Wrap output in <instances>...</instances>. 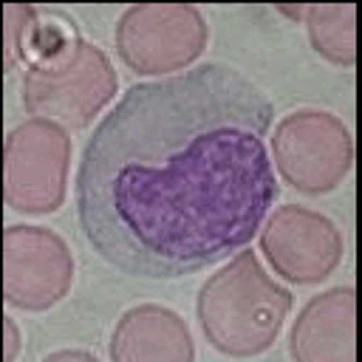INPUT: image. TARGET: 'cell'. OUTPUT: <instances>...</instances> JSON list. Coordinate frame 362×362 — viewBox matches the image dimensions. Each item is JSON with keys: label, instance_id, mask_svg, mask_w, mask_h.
Segmentation results:
<instances>
[{"label": "cell", "instance_id": "7c38bea8", "mask_svg": "<svg viewBox=\"0 0 362 362\" xmlns=\"http://www.w3.org/2000/svg\"><path fill=\"white\" fill-rule=\"evenodd\" d=\"M3 328H6V359H14V354H17V348H20V328H17V322L11 320V317H6L3 320Z\"/></svg>", "mask_w": 362, "mask_h": 362}, {"label": "cell", "instance_id": "30bf717a", "mask_svg": "<svg viewBox=\"0 0 362 362\" xmlns=\"http://www.w3.org/2000/svg\"><path fill=\"white\" fill-rule=\"evenodd\" d=\"M354 305L351 286H337L314 297L291 328V356L297 362H351Z\"/></svg>", "mask_w": 362, "mask_h": 362}, {"label": "cell", "instance_id": "3957f363", "mask_svg": "<svg viewBox=\"0 0 362 362\" xmlns=\"http://www.w3.org/2000/svg\"><path fill=\"white\" fill-rule=\"evenodd\" d=\"M280 175L305 195H322L342 184L354 164V139L339 116L328 110H297L272 136Z\"/></svg>", "mask_w": 362, "mask_h": 362}, {"label": "cell", "instance_id": "9c48e42d", "mask_svg": "<svg viewBox=\"0 0 362 362\" xmlns=\"http://www.w3.org/2000/svg\"><path fill=\"white\" fill-rule=\"evenodd\" d=\"M192 356L187 322L156 303L124 311L110 337V359L116 362H189Z\"/></svg>", "mask_w": 362, "mask_h": 362}, {"label": "cell", "instance_id": "5b68a950", "mask_svg": "<svg viewBox=\"0 0 362 362\" xmlns=\"http://www.w3.org/2000/svg\"><path fill=\"white\" fill-rule=\"evenodd\" d=\"M113 90L116 71L88 40H82L65 59L23 74L25 110L42 119L54 116L76 130L90 124V119L110 102Z\"/></svg>", "mask_w": 362, "mask_h": 362}, {"label": "cell", "instance_id": "7a4b0ae2", "mask_svg": "<svg viewBox=\"0 0 362 362\" xmlns=\"http://www.w3.org/2000/svg\"><path fill=\"white\" fill-rule=\"evenodd\" d=\"M291 303V291L263 272L252 249H243L201 286L195 314L218 354L257 356L274 345Z\"/></svg>", "mask_w": 362, "mask_h": 362}, {"label": "cell", "instance_id": "8fae6325", "mask_svg": "<svg viewBox=\"0 0 362 362\" xmlns=\"http://www.w3.org/2000/svg\"><path fill=\"white\" fill-rule=\"evenodd\" d=\"M354 14L351 3L345 6H305V25L317 54L334 65H354Z\"/></svg>", "mask_w": 362, "mask_h": 362}, {"label": "cell", "instance_id": "8992f818", "mask_svg": "<svg viewBox=\"0 0 362 362\" xmlns=\"http://www.w3.org/2000/svg\"><path fill=\"white\" fill-rule=\"evenodd\" d=\"M71 139L51 119H28L6 136V201L28 215H48L65 201Z\"/></svg>", "mask_w": 362, "mask_h": 362}, {"label": "cell", "instance_id": "6da1fadb", "mask_svg": "<svg viewBox=\"0 0 362 362\" xmlns=\"http://www.w3.org/2000/svg\"><path fill=\"white\" fill-rule=\"evenodd\" d=\"M272 113L266 90L223 62L127 88L82 150L85 240L150 280L192 274L249 243L280 192L263 141Z\"/></svg>", "mask_w": 362, "mask_h": 362}, {"label": "cell", "instance_id": "4fadbf2b", "mask_svg": "<svg viewBox=\"0 0 362 362\" xmlns=\"http://www.w3.org/2000/svg\"><path fill=\"white\" fill-rule=\"evenodd\" d=\"M59 359H85V362H96V356L90 351H57L48 356V362H59Z\"/></svg>", "mask_w": 362, "mask_h": 362}, {"label": "cell", "instance_id": "ba28073f", "mask_svg": "<svg viewBox=\"0 0 362 362\" xmlns=\"http://www.w3.org/2000/svg\"><path fill=\"white\" fill-rule=\"evenodd\" d=\"M260 249L272 269L291 283L325 280L342 260V235L320 212L286 204L272 212L260 232Z\"/></svg>", "mask_w": 362, "mask_h": 362}, {"label": "cell", "instance_id": "52a82bcc", "mask_svg": "<svg viewBox=\"0 0 362 362\" xmlns=\"http://www.w3.org/2000/svg\"><path fill=\"white\" fill-rule=\"evenodd\" d=\"M74 280V257L65 240L34 223H14L3 235V294L23 311H45L59 303Z\"/></svg>", "mask_w": 362, "mask_h": 362}, {"label": "cell", "instance_id": "5bb4252c", "mask_svg": "<svg viewBox=\"0 0 362 362\" xmlns=\"http://www.w3.org/2000/svg\"><path fill=\"white\" fill-rule=\"evenodd\" d=\"M280 11L283 14H288V17H305V6H280Z\"/></svg>", "mask_w": 362, "mask_h": 362}, {"label": "cell", "instance_id": "277c9868", "mask_svg": "<svg viewBox=\"0 0 362 362\" xmlns=\"http://www.w3.org/2000/svg\"><path fill=\"white\" fill-rule=\"evenodd\" d=\"M206 48V23L189 3H139L116 23V51L136 74L192 65Z\"/></svg>", "mask_w": 362, "mask_h": 362}]
</instances>
